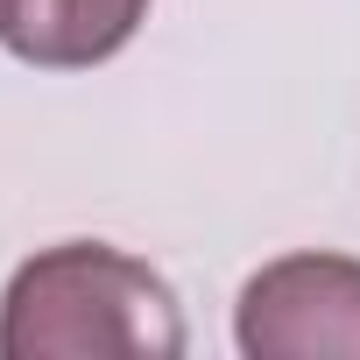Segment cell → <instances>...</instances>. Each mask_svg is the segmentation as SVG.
I'll return each instance as SVG.
<instances>
[{"label":"cell","mask_w":360,"mask_h":360,"mask_svg":"<svg viewBox=\"0 0 360 360\" xmlns=\"http://www.w3.org/2000/svg\"><path fill=\"white\" fill-rule=\"evenodd\" d=\"M184 311L169 283L106 248L64 240L15 269L0 297V360H176Z\"/></svg>","instance_id":"obj_1"},{"label":"cell","mask_w":360,"mask_h":360,"mask_svg":"<svg viewBox=\"0 0 360 360\" xmlns=\"http://www.w3.org/2000/svg\"><path fill=\"white\" fill-rule=\"evenodd\" d=\"M233 339L248 360H360V262L283 255L248 276Z\"/></svg>","instance_id":"obj_2"},{"label":"cell","mask_w":360,"mask_h":360,"mask_svg":"<svg viewBox=\"0 0 360 360\" xmlns=\"http://www.w3.org/2000/svg\"><path fill=\"white\" fill-rule=\"evenodd\" d=\"M148 0H0V50L36 71H92L134 43Z\"/></svg>","instance_id":"obj_3"}]
</instances>
